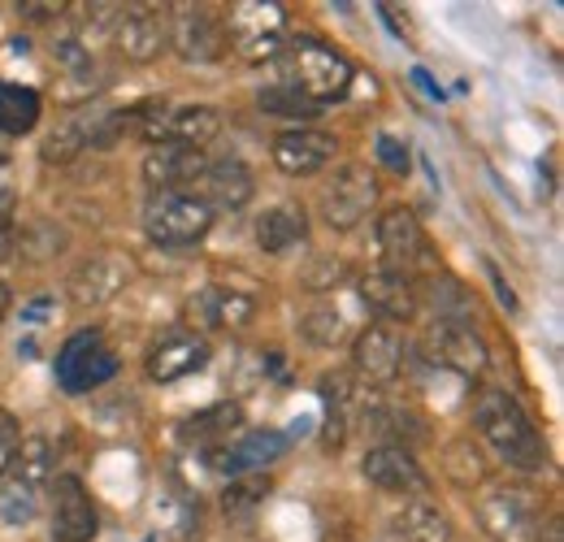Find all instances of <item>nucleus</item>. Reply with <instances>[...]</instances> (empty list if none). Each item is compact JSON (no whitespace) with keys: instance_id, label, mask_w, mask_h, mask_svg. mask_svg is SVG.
I'll return each instance as SVG.
<instances>
[{"instance_id":"nucleus-39","label":"nucleus","mask_w":564,"mask_h":542,"mask_svg":"<svg viewBox=\"0 0 564 542\" xmlns=\"http://www.w3.org/2000/svg\"><path fill=\"white\" fill-rule=\"evenodd\" d=\"M382 156H387L395 170H404V165H409V152H404V148H400L391 136H382Z\"/></svg>"},{"instance_id":"nucleus-16","label":"nucleus","mask_w":564,"mask_h":542,"mask_svg":"<svg viewBox=\"0 0 564 542\" xmlns=\"http://www.w3.org/2000/svg\"><path fill=\"white\" fill-rule=\"evenodd\" d=\"M209 365V343L200 339L196 330H165L161 339L148 347V378L152 382H178L192 378Z\"/></svg>"},{"instance_id":"nucleus-18","label":"nucleus","mask_w":564,"mask_h":542,"mask_svg":"<svg viewBox=\"0 0 564 542\" xmlns=\"http://www.w3.org/2000/svg\"><path fill=\"white\" fill-rule=\"evenodd\" d=\"M360 474L369 477L378 490H387V495H404V499L425 495L422 465L413 460V452L404 443H378V447H369L365 460H360Z\"/></svg>"},{"instance_id":"nucleus-25","label":"nucleus","mask_w":564,"mask_h":542,"mask_svg":"<svg viewBox=\"0 0 564 542\" xmlns=\"http://www.w3.org/2000/svg\"><path fill=\"white\" fill-rule=\"evenodd\" d=\"M282 452H286V434L279 430H248V434H239L235 443H226L213 460H217V469L221 474H257V469H265V465H274Z\"/></svg>"},{"instance_id":"nucleus-29","label":"nucleus","mask_w":564,"mask_h":542,"mask_svg":"<svg viewBox=\"0 0 564 542\" xmlns=\"http://www.w3.org/2000/svg\"><path fill=\"white\" fill-rule=\"evenodd\" d=\"M40 113H44V100H40L35 87L0 78V136H31L40 127Z\"/></svg>"},{"instance_id":"nucleus-23","label":"nucleus","mask_w":564,"mask_h":542,"mask_svg":"<svg viewBox=\"0 0 564 542\" xmlns=\"http://www.w3.org/2000/svg\"><path fill=\"white\" fill-rule=\"evenodd\" d=\"M257 196V178L252 170L239 161V156H221V161H209L205 174H200V200L209 204L213 213H235Z\"/></svg>"},{"instance_id":"nucleus-14","label":"nucleus","mask_w":564,"mask_h":542,"mask_svg":"<svg viewBox=\"0 0 564 542\" xmlns=\"http://www.w3.org/2000/svg\"><path fill=\"white\" fill-rule=\"evenodd\" d=\"M113 44L127 62L148 66L170 48V18L152 4H135V9H118L113 13Z\"/></svg>"},{"instance_id":"nucleus-17","label":"nucleus","mask_w":564,"mask_h":542,"mask_svg":"<svg viewBox=\"0 0 564 542\" xmlns=\"http://www.w3.org/2000/svg\"><path fill=\"white\" fill-rule=\"evenodd\" d=\"M131 282V265L118 252H96L70 273V300L78 308H105L113 304Z\"/></svg>"},{"instance_id":"nucleus-11","label":"nucleus","mask_w":564,"mask_h":542,"mask_svg":"<svg viewBox=\"0 0 564 542\" xmlns=\"http://www.w3.org/2000/svg\"><path fill=\"white\" fill-rule=\"evenodd\" d=\"M48 525H53V542H96L100 517H96V503H91L83 477H48Z\"/></svg>"},{"instance_id":"nucleus-6","label":"nucleus","mask_w":564,"mask_h":542,"mask_svg":"<svg viewBox=\"0 0 564 542\" xmlns=\"http://www.w3.org/2000/svg\"><path fill=\"white\" fill-rule=\"evenodd\" d=\"M221 26L226 44L252 66L274 62L286 48V9L279 0H239L221 13Z\"/></svg>"},{"instance_id":"nucleus-28","label":"nucleus","mask_w":564,"mask_h":542,"mask_svg":"<svg viewBox=\"0 0 564 542\" xmlns=\"http://www.w3.org/2000/svg\"><path fill=\"white\" fill-rule=\"evenodd\" d=\"M239 421H243V408L235 404V400H221V404L196 412V416L183 425V443H187V447H209L213 456H217V452L230 443V434L239 430Z\"/></svg>"},{"instance_id":"nucleus-7","label":"nucleus","mask_w":564,"mask_h":542,"mask_svg":"<svg viewBox=\"0 0 564 542\" xmlns=\"http://www.w3.org/2000/svg\"><path fill=\"white\" fill-rule=\"evenodd\" d=\"M118 351H113V343L105 339L100 330H78L70 339L62 343V351H57V387L66 391V395H87V391H96V387H105L113 373H118Z\"/></svg>"},{"instance_id":"nucleus-36","label":"nucleus","mask_w":564,"mask_h":542,"mask_svg":"<svg viewBox=\"0 0 564 542\" xmlns=\"http://www.w3.org/2000/svg\"><path fill=\"white\" fill-rule=\"evenodd\" d=\"M339 278H344V265L335 261V257H313V265L300 273V282L308 286V291H335L339 286Z\"/></svg>"},{"instance_id":"nucleus-22","label":"nucleus","mask_w":564,"mask_h":542,"mask_svg":"<svg viewBox=\"0 0 564 542\" xmlns=\"http://www.w3.org/2000/svg\"><path fill=\"white\" fill-rule=\"evenodd\" d=\"M187 313L200 330H243L257 317V300L235 286H205L187 300Z\"/></svg>"},{"instance_id":"nucleus-30","label":"nucleus","mask_w":564,"mask_h":542,"mask_svg":"<svg viewBox=\"0 0 564 542\" xmlns=\"http://www.w3.org/2000/svg\"><path fill=\"white\" fill-rule=\"evenodd\" d=\"M317 395H322V404H326V412H330V430H335V447H339V443H344V434H348L352 408L360 404L352 373H344V369H335V373H322V382H317Z\"/></svg>"},{"instance_id":"nucleus-27","label":"nucleus","mask_w":564,"mask_h":542,"mask_svg":"<svg viewBox=\"0 0 564 542\" xmlns=\"http://www.w3.org/2000/svg\"><path fill=\"white\" fill-rule=\"evenodd\" d=\"M308 239V217L300 204H274L257 217V248L265 257H282Z\"/></svg>"},{"instance_id":"nucleus-24","label":"nucleus","mask_w":564,"mask_h":542,"mask_svg":"<svg viewBox=\"0 0 564 542\" xmlns=\"http://www.w3.org/2000/svg\"><path fill=\"white\" fill-rule=\"evenodd\" d=\"M53 66H57V100L83 105V100L96 96L100 69H96V57L83 40H57L53 44Z\"/></svg>"},{"instance_id":"nucleus-12","label":"nucleus","mask_w":564,"mask_h":542,"mask_svg":"<svg viewBox=\"0 0 564 542\" xmlns=\"http://www.w3.org/2000/svg\"><path fill=\"white\" fill-rule=\"evenodd\" d=\"M140 136L148 148L156 143H178V148H209L221 136V113L213 105H178V109H156L140 122Z\"/></svg>"},{"instance_id":"nucleus-33","label":"nucleus","mask_w":564,"mask_h":542,"mask_svg":"<svg viewBox=\"0 0 564 542\" xmlns=\"http://www.w3.org/2000/svg\"><path fill=\"white\" fill-rule=\"evenodd\" d=\"M87 143H91L87 127L70 118V122H62L53 136H44V143H40V156H44L48 165H70L78 152H87Z\"/></svg>"},{"instance_id":"nucleus-37","label":"nucleus","mask_w":564,"mask_h":542,"mask_svg":"<svg viewBox=\"0 0 564 542\" xmlns=\"http://www.w3.org/2000/svg\"><path fill=\"white\" fill-rule=\"evenodd\" d=\"M22 248V230L13 221V196H0V265H9Z\"/></svg>"},{"instance_id":"nucleus-38","label":"nucleus","mask_w":564,"mask_h":542,"mask_svg":"<svg viewBox=\"0 0 564 542\" xmlns=\"http://www.w3.org/2000/svg\"><path fill=\"white\" fill-rule=\"evenodd\" d=\"M18 447H22V425H18V416L9 408H0V477L13 465Z\"/></svg>"},{"instance_id":"nucleus-4","label":"nucleus","mask_w":564,"mask_h":542,"mask_svg":"<svg viewBox=\"0 0 564 542\" xmlns=\"http://www.w3.org/2000/svg\"><path fill=\"white\" fill-rule=\"evenodd\" d=\"M478 521L491 542H543V499L525 481H495L478 495Z\"/></svg>"},{"instance_id":"nucleus-35","label":"nucleus","mask_w":564,"mask_h":542,"mask_svg":"<svg viewBox=\"0 0 564 542\" xmlns=\"http://www.w3.org/2000/svg\"><path fill=\"white\" fill-rule=\"evenodd\" d=\"M443 460H447V477H452L456 486H478V481L487 477V460H482V452H478L469 438L452 443V447L443 452Z\"/></svg>"},{"instance_id":"nucleus-1","label":"nucleus","mask_w":564,"mask_h":542,"mask_svg":"<svg viewBox=\"0 0 564 542\" xmlns=\"http://www.w3.org/2000/svg\"><path fill=\"white\" fill-rule=\"evenodd\" d=\"M474 430L512 474H547L552 469V452H547L543 434L534 430L530 412L521 408L512 391L487 387L474 400Z\"/></svg>"},{"instance_id":"nucleus-2","label":"nucleus","mask_w":564,"mask_h":542,"mask_svg":"<svg viewBox=\"0 0 564 542\" xmlns=\"http://www.w3.org/2000/svg\"><path fill=\"white\" fill-rule=\"evenodd\" d=\"M282 83L295 87L300 96H308L322 109V105L344 100L352 91V62L339 48H330L326 40L300 35L282 53Z\"/></svg>"},{"instance_id":"nucleus-34","label":"nucleus","mask_w":564,"mask_h":542,"mask_svg":"<svg viewBox=\"0 0 564 542\" xmlns=\"http://www.w3.org/2000/svg\"><path fill=\"white\" fill-rule=\"evenodd\" d=\"M257 105H261L265 113H274V118H317V113H322L308 96H300V91H295V87H286V83L265 87V91L257 96Z\"/></svg>"},{"instance_id":"nucleus-13","label":"nucleus","mask_w":564,"mask_h":542,"mask_svg":"<svg viewBox=\"0 0 564 542\" xmlns=\"http://www.w3.org/2000/svg\"><path fill=\"white\" fill-rule=\"evenodd\" d=\"M373 239H378V252H382V270H395V273H413L417 265H425L430 248H425V230L417 221L413 208L404 204H391L378 226H373Z\"/></svg>"},{"instance_id":"nucleus-15","label":"nucleus","mask_w":564,"mask_h":542,"mask_svg":"<svg viewBox=\"0 0 564 542\" xmlns=\"http://www.w3.org/2000/svg\"><path fill=\"white\" fill-rule=\"evenodd\" d=\"M352 369L369 387H391L404 373V343L387 326H365L352 339Z\"/></svg>"},{"instance_id":"nucleus-3","label":"nucleus","mask_w":564,"mask_h":542,"mask_svg":"<svg viewBox=\"0 0 564 542\" xmlns=\"http://www.w3.org/2000/svg\"><path fill=\"white\" fill-rule=\"evenodd\" d=\"M53 477V443L44 434H26L13 465L0 477V521L9 530H22L40 512V490Z\"/></svg>"},{"instance_id":"nucleus-42","label":"nucleus","mask_w":564,"mask_h":542,"mask_svg":"<svg viewBox=\"0 0 564 542\" xmlns=\"http://www.w3.org/2000/svg\"><path fill=\"white\" fill-rule=\"evenodd\" d=\"M543 539H547V542H561V521H556V525H552V530H547Z\"/></svg>"},{"instance_id":"nucleus-26","label":"nucleus","mask_w":564,"mask_h":542,"mask_svg":"<svg viewBox=\"0 0 564 542\" xmlns=\"http://www.w3.org/2000/svg\"><path fill=\"white\" fill-rule=\"evenodd\" d=\"M391 525H395V534H400L404 542H452V539H456L452 517H447V512H443L434 499H425V495L404 499Z\"/></svg>"},{"instance_id":"nucleus-20","label":"nucleus","mask_w":564,"mask_h":542,"mask_svg":"<svg viewBox=\"0 0 564 542\" xmlns=\"http://www.w3.org/2000/svg\"><path fill=\"white\" fill-rule=\"evenodd\" d=\"M360 300L369 313H378L382 322H413L417 317V282L409 273L395 270H369L356 282Z\"/></svg>"},{"instance_id":"nucleus-40","label":"nucleus","mask_w":564,"mask_h":542,"mask_svg":"<svg viewBox=\"0 0 564 542\" xmlns=\"http://www.w3.org/2000/svg\"><path fill=\"white\" fill-rule=\"evenodd\" d=\"M62 9H66V4H53V0H48V4H22L18 13H26V18H35V22H44V18H53V13H62Z\"/></svg>"},{"instance_id":"nucleus-5","label":"nucleus","mask_w":564,"mask_h":542,"mask_svg":"<svg viewBox=\"0 0 564 542\" xmlns=\"http://www.w3.org/2000/svg\"><path fill=\"white\" fill-rule=\"evenodd\" d=\"M217 213L196 192H152L143 208V235L152 248H196L213 230Z\"/></svg>"},{"instance_id":"nucleus-21","label":"nucleus","mask_w":564,"mask_h":542,"mask_svg":"<svg viewBox=\"0 0 564 542\" xmlns=\"http://www.w3.org/2000/svg\"><path fill=\"white\" fill-rule=\"evenodd\" d=\"M205 165H209V152H200V148L156 143V148H148V156H143V183H148L152 192H178V187L200 183Z\"/></svg>"},{"instance_id":"nucleus-9","label":"nucleus","mask_w":564,"mask_h":542,"mask_svg":"<svg viewBox=\"0 0 564 542\" xmlns=\"http://www.w3.org/2000/svg\"><path fill=\"white\" fill-rule=\"evenodd\" d=\"M425 351H430L434 365H443L452 373H465V378H482L491 369L487 339L460 317H434L430 330H425Z\"/></svg>"},{"instance_id":"nucleus-19","label":"nucleus","mask_w":564,"mask_h":542,"mask_svg":"<svg viewBox=\"0 0 564 542\" xmlns=\"http://www.w3.org/2000/svg\"><path fill=\"white\" fill-rule=\"evenodd\" d=\"M339 143L335 136L317 131V127H291L274 139V165L291 178H308V174H322L330 161H335Z\"/></svg>"},{"instance_id":"nucleus-43","label":"nucleus","mask_w":564,"mask_h":542,"mask_svg":"<svg viewBox=\"0 0 564 542\" xmlns=\"http://www.w3.org/2000/svg\"><path fill=\"white\" fill-rule=\"evenodd\" d=\"M0 165H4V152H0Z\"/></svg>"},{"instance_id":"nucleus-32","label":"nucleus","mask_w":564,"mask_h":542,"mask_svg":"<svg viewBox=\"0 0 564 542\" xmlns=\"http://www.w3.org/2000/svg\"><path fill=\"white\" fill-rule=\"evenodd\" d=\"M265 495H270V477H261V474L235 477V481L221 490V512H226L230 521H248V517L261 508Z\"/></svg>"},{"instance_id":"nucleus-31","label":"nucleus","mask_w":564,"mask_h":542,"mask_svg":"<svg viewBox=\"0 0 564 542\" xmlns=\"http://www.w3.org/2000/svg\"><path fill=\"white\" fill-rule=\"evenodd\" d=\"M300 339L322 347V351H335L348 343V322L335 304H313L304 317H300Z\"/></svg>"},{"instance_id":"nucleus-41","label":"nucleus","mask_w":564,"mask_h":542,"mask_svg":"<svg viewBox=\"0 0 564 542\" xmlns=\"http://www.w3.org/2000/svg\"><path fill=\"white\" fill-rule=\"evenodd\" d=\"M4 313H9V282H0V322H4Z\"/></svg>"},{"instance_id":"nucleus-8","label":"nucleus","mask_w":564,"mask_h":542,"mask_svg":"<svg viewBox=\"0 0 564 542\" xmlns=\"http://www.w3.org/2000/svg\"><path fill=\"white\" fill-rule=\"evenodd\" d=\"M378 174L360 161H344L330 183L322 187V221L330 230H352L356 221H365V213L378 204Z\"/></svg>"},{"instance_id":"nucleus-10","label":"nucleus","mask_w":564,"mask_h":542,"mask_svg":"<svg viewBox=\"0 0 564 542\" xmlns=\"http://www.w3.org/2000/svg\"><path fill=\"white\" fill-rule=\"evenodd\" d=\"M170 44L187 66H213L226 57V26L221 13H213L205 4H178L170 18Z\"/></svg>"}]
</instances>
